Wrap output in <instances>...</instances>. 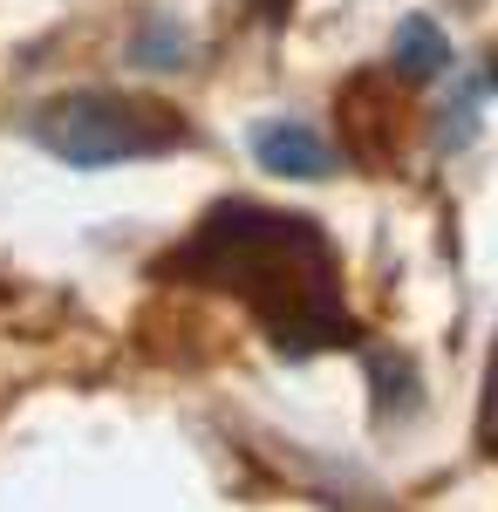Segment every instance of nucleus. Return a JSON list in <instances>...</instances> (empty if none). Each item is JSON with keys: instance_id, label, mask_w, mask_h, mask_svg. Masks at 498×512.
I'll list each match as a JSON object with an SVG mask.
<instances>
[{"instance_id": "obj_1", "label": "nucleus", "mask_w": 498, "mask_h": 512, "mask_svg": "<svg viewBox=\"0 0 498 512\" xmlns=\"http://www.w3.org/2000/svg\"><path fill=\"white\" fill-rule=\"evenodd\" d=\"M171 267L232 294L267 328V342L287 362L355 342V321H348L342 301V253L307 212H273V205L226 198L198 219V233L178 246Z\"/></svg>"}, {"instance_id": "obj_2", "label": "nucleus", "mask_w": 498, "mask_h": 512, "mask_svg": "<svg viewBox=\"0 0 498 512\" xmlns=\"http://www.w3.org/2000/svg\"><path fill=\"white\" fill-rule=\"evenodd\" d=\"M35 137L69 164V171H110L130 158H157L171 144H185V123L157 103L116 96V89H76L35 110Z\"/></svg>"}, {"instance_id": "obj_3", "label": "nucleus", "mask_w": 498, "mask_h": 512, "mask_svg": "<svg viewBox=\"0 0 498 512\" xmlns=\"http://www.w3.org/2000/svg\"><path fill=\"white\" fill-rule=\"evenodd\" d=\"M253 158H260V171H273V178H301V185H314V178H328V164H335V151H328V137L314 130V123L301 117H267L253 123Z\"/></svg>"}, {"instance_id": "obj_4", "label": "nucleus", "mask_w": 498, "mask_h": 512, "mask_svg": "<svg viewBox=\"0 0 498 512\" xmlns=\"http://www.w3.org/2000/svg\"><path fill=\"white\" fill-rule=\"evenodd\" d=\"M389 69H396L403 82L451 76V41H444V28H437L430 14H403L396 35H389Z\"/></svg>"}, {"instance_id": "obj_5", "label": "nucleus", "mask_w": 498, "mask_h": 512, "mask_svg": "<svg viewBox=\"0 0 498 512\" xmlns=\"http://www.w3.org/2000/svg\"><path fill=\"white\" fill-rule=\"evenodd\" d=\"M130 55H137L144 69H185L192 35H185L171 14H144V28H137V41H130Z\"/></svg>"}, {"instance_id": "obj_6", "label": "nucleus", "mask_w": 498, "mask_h": 512, "mask_svg": "<svg viewBox=\"0 0 498 512\" xmlns=\"http://www.w3.org/2000/svg\"><path fill=\"white\" fill-rule=\"evenodd\" d=\"M478 96H485V82L458 76V96L437 110V130H430V144H437V151H464V144L478 137Z\"/></svg>"}, {"instance_id": "obj_7", "label": "nucleus", "mask_w": 498, "mask_h": 512, "mask_svg": "<svg viewBox=\"0 0 498 512\" xmlns=\"http://www.w3.org/2000/svg\"><path fill=\"white\" fill-rule=\"evenodd\" d=\"M485 82H492V89H498V48H492V69H485Z\"/></svg>"}]
</instances>
